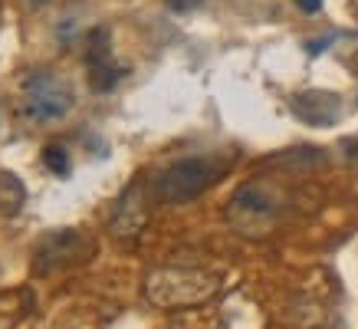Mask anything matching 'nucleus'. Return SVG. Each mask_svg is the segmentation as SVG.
I'll list each match as a JSON object with an SVG mask.
<instances>
[{
	"label": "nucleus",
	"instance_id": "obj_12",
	"mask_svg": "<svg viewBox=\"0 0 358 329\" xmlns=\"http://www.w3.org/2000/svg\"><path fill=\"white\" fill-rule=\"evenodd\" d=\"M296 7L303 13H319L322 10V0H296Z\"/></svg>",
	"mask_w": 358,
	"mask_h": 329
},
{
	"label": "nucleus",
	"instance_id": "obj_11",
	"mask_svg": "<svg viewBox=\"0 0 358 329\" xmlns=\"http://www.w3.org/2000/svg\"><path fill=\"white\" fill-rule=\"evenodd\" d=\"M164 4H168L174 13H187V10H194V7H201L204 0H164Z\"/></svg>",
	"mask_w": 358,
	"mask_h": 329
},
{
	"label": "nucleus",
	"instance_id": "obj_13",
	"mask_svg": "<svg viewBox=\"0 0 358 329\" xmlns=\"http://www.w3.org/2000/svg\"><path fill=\"white\" fill-rule=\"evenodd\" d=\"M33 4H46V0H33Z\"/></svg>",
	"mask_w": 358,
	"mask_h": 329
},
{
	"label": "nucleus",
	"instance_id": "obj_5",
	"mask_svg": "<svg viewBox=\"0 0 358 329\" xmlns=\"http://www.w3.org/2000/svg\"><path fill=\"white\" fill-rule=\"evenodd\" d=\"M92 253H96V241H92V234H86V230H76V227L50 230L33 247V274H40V276L59 274V270L86 263Z\"/></svg>",
	"mask_w": 358,
	"mask_h": 329
},
{
	"label": "nucleus",
	"instance_id": "obj_1",
	"mask_svg": "<svg viewBox=\"0 0 358 329\" xmlns=\"http://www.w3.org/2000/svg\"><path fill=\"white\" fill-rule=\"evenodd\" d=\"M282 211H286V197H282L280 188L253 178V181H243L230 195L224 218L234 227V234L247 237V241H263L280 227Z\"/></svg>",
	"mask_w": 358,
	"mask_h": 329
},
{
	"label": "nucleus",
	"instance_id": "obj_10",
	"mask_svg": "<svg viewBox=\"0 0 358 329\" xmlns=\"http://www.w3.org/2000/svg\"><path fill=\"white\" fill-rule=\"evenodd\" d=\"M43 164H46V172H53V175H59V178H66L69 172H73L69 152H66L63 145H46V152H43Z\"/></svg>",
	"mask_w": 358,
	"mask_h": 329
},
{
	"label": "nucleus",
	"instance_id": "obj_4",
	"mask_svg": "<svg viewBox=\"0 0 358 329\" xmlns=\"http://www.w3.org/2000/svg\"><path fill=\"white\" fill-rule=\"evenodd\" d=\"M73 89L69 83L53 73H43L36 69L30 76H23L20 83V112L23 119L33 122V125H53V122L66 119L73 112Z\"/></svg>",
	"mask_w": 358,
	"mask_h": 329
},
{
	"label": "nucleus",
	"instance_id": "obj_9",
	"mask_svg": "<svg viewBox=\"0 0 358 329\" xmlns=\"http://www.w3.org/2000/svg\"><path fill=\"white\" fill-rule=\"evenodd\" d=\"M27 204V188L13 172H0V218H17Z\"/></svg>",
	"mask_w": 358,
	"mask_h": 329
},
{
	"label": "nucleus",
	"instance_id": "obj_6",
	"mask_svg": "<svg viewBox=\"0 0 358 329\" xmlns=\"http://www.w3.org/2000/svg\"><path fill=\"white\" fill-rule=\"evenodd\" d=\"M86 69H89V86L96 92H109L122 79V66H115V59H112V43L106 27H96L86 36Z\"/></svg>",
	"mask_w": 358,
	"mask_h": 329
},
{
	"label": "nucleus",
	"instance_id": "obj_7",
	"mask_svg": "<svg viewBox=\"0 0 358 329\" xmlns=\"http://www.w3.org/2000/svg\"><path fill=\"white\" fill-rule=\"evenodd\" d=\"M148 211H152V204H148V188L131 185L129 191L119 197L115 211H112V220H109L112 234H115V237H138L141 227L148 224Z\"/></svg>",
	"mask_w": 358,
	"mask_h": 329
},
{
	"label": "nucleus",
	"instance_id": "obj_8",
	"mask_svg": "<svg viewBox=\"0 0 358 329\" xmlns=\"http://www.w3.org/2000/svg\"><path fill=\"white\" fill-rule=\"evenodd\" d=\"M293 112L309 125H332L338 119V96L332 92H303L293 99Z\"/></svg>",
	"mask_w": 358,
	"mask_h": 329
},
{
	"label": "nucleus",
	"instance_id": "obj_3",
	"mask_svg": "<svg viewBox=\"0 0 358 329\" xmlns=\"http://www.w3.org/2000/svg\"><path fill=\"white\" fill-rule=\"evenodd\" d=\"M227 172V162H220L214 155H191V158H178L155 178L152 195L162 204H185L201 197L210 185H217L220 175Z\"/></svg>",
	"mask_w": 358,
	"mask_h": 329
},
{
	"label": "nucleus",
	"instance_id": "obj_2",
	"mask_svg": "<svg viewBox=\"0 0 358 329\" xmlns=\"http://www.w3.org/2000/svg\"><path fill=\"white\" fill-rule=\"evenodd\" d=\"M220 293V274L204 267H155L145 276V300L158 309L204 307Z\"/></svg>",
	"mask_w": 358,
	"mask_h": 329
}]
</instances>
